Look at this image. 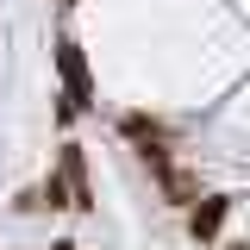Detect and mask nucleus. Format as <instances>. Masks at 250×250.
Listing matches in <instances>:
<instances>
[{
  "label": "nucleus",
  "mask_w": 250,
  "mask_h": 250,
  "mask_svg": "<svg viewBox=\"0 0 250 250\" xmlns=\"http://www.w3.org/2000/svg\"><path fill=\"white\" fill-rule=\"evenodd\" d=\"M231 213H238V194H207V200L188 213V238H194V244H219V231H225Z\"/></svg>",
  "instance_id": "1"
},
{
  "label": "nucleus",
  "mask_w": 250,
  "mask_h": 250,
  "mask_svg": "<svg viewBox=\"0 0 250 250\" xmlns=\"http://www.w3.org/2000/svg\"><path fill=\"white\" fill-rule=\"evenodd\" d=\"M57 75H62V94H75L82 106H94V75H88V57L75 38H57Z\"/></svg>",
  "instance_id": "2"
},
{
  "label": "nucleus",
  "mask_w": 250,
  "mask_h": 250,
  "mask_svg": "<svg viewBox=\"0 0 250 250\" xmlns=\"http://www.w3.org/2000/svg\"><path fill=\"white\" fill-rule=\"evenodd\" d=\"M62 182L75 188V213H94V188H88V150L75 144V138H62V156H57Z\"/></svg>",
  "instance_id": "3"
},
{
  "label": "nucleus",
  "mask_w": 250,
  "mask_h": 250,
  "mask_svg": "<svg viewBox=\"0 0 250 250\" xmlns=\"http://www.w3.org/2000/svg\"><path fill=\"white\" fill-rule=\"evenodd\" d=\"M163 200H169V207H182V213H194V207H200V200H207V194H200V175H194V169H169V175H163Z\"/></svg>",
  "instance_id": "4"
},
{
  "label": "nucleus",
  "mask_w": 250,
  "mask_h": 250,
  "mask_svg": "<svg viewBox=\"0 0 250 250\" xmlns=\"http://www.w3.org/2000/svg\"><path fill=\"white\" fill-rule=\"evenodd\" d=\"M119 131L131 138V144H169L163 119H150V113H119Z\"/></svg>",
  "instance_id": "5"
},
{
  "label": "nucleus",
  "mask_w": 250,
  "mask_h": 250,
  "mask_svg": "<svg viewBox=\"0 0 250 250\" xmlns=\"http://www.w3.org/2000/svg\"><path fill=\"white\" fill-rule=\"evenodd\" d=\"M38 194H44V207H50V213H75V188L62 182V169H50V175L38 182Z\"/></svg>",
  "instance_id": "6"
},
{
  "label": "nucleus",
  "mask_w": 250,
  "mask_h": 250,
  "mask_svg": "<svg viewBox=\"0 0 250 250\" xmlns=\"http://www.w3.org/2000/svg\"><path fill=\"white\" fill-rule=\"evenodd\" d=\"M82 113H88V106H82L75 94H57V125H75V119H82Z\"/></svg>",
  "instance_id": "7"
},
{
  "label": "nucleus",
  "mask_w": 250,
  "mask_h": 250,
  "mask_svg": "<svg viewBox=\"0 0 250 250\" xmlns=\"http://www.w3.org/2000/svg\"><path fill=\"white\" fill-rule=\"evenodd\" d=\"M50 250H82V244H75V238H50Z\"/></svg>",
  "instance_id": "8"
},
{
  "label": "nucleus",
  "mask_w": 250,
  "mask_h": 250,
  "mask_svg": "<svg viewBox=\"0 0 250 250\" xmlns=\"http://www.w3.org/2000/svg\"><path fill=\"white\" fill-rule=\"evenodd\" d=\"M219 250H250V244H219Z\"/></svg>",
  "instance_id": "9"
},
{
  "label": "nucleus",
  "mask_w": 250,
  "mask_h": 250,
  "mask_svg": "<svg viewBox=\"0 0 250 250\" xmlns=\"http://www.w3.org/2000/svg\"><path fill=\"white\" fill-rule=\"evenodd\" d=\"M57 6H75V0H57Z\"/></svg>",
  "instance_id": "10"
}]
</instances>
